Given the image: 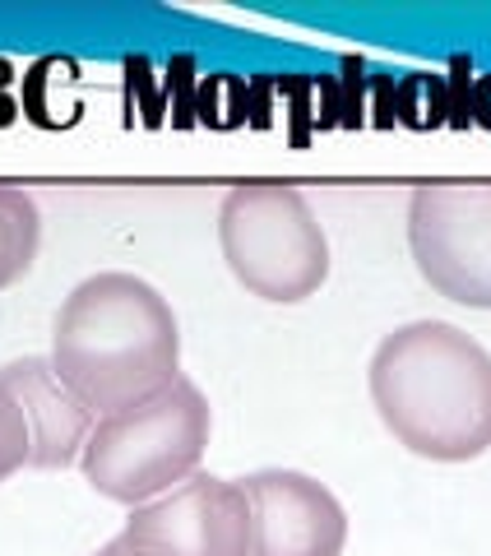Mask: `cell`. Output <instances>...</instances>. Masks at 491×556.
<instances>
[{
    "instance_id": "1",
    "label": "cell",
    "mask_w": 491,
    "mask_h": 556,
    "mask_svg": "<svg viewBox=\"0 0 491 556\" xmlns=\"http://www.w3.org/2000/svg\"><path fill=\"white\" fill-rule=\"evenodd\" d=\"M385 431L417 459L468 464L491 450V353L450 320L385 334L366 367Z\"/></svg>"
},
{
    "instance_id": "2",
    "label": "cell",
    "mask_w": 491,
    "mask_h": 556,
    "mask_svg": "<svg viewBox=\"0 0 491 556\" xmlns=\"http://www.w3.org/2000/svg\"><path fill=\"white\" fill-rule=\"evenodd\" d=\"M47 357L84 404L108 417L181 376V325L149 278L108 269L61 302Z\"/></svg>"
},
{
    "instance_id": "3",
    "label": "cell",
    "mask_w": 491,
    "mask_h": 556,
    "mask_svg": "<svg viewBox=\"0 0 491 556\" xmlns=\"http://www.w3.org/2000/svg\"><path fill=\"white\" fill-rule=\"evenodd\" d=\"M209 437H214V408L196 380L177 376L139 404L98 417L79 455V473L98 496L135 510L200 473Z\"/></svg>"
},
{
    "instance_id": "4",
    "label": "cell",
    "mask_w": 491,
    "mask_h": 556,
    "mask_svg": "<svg viewBox=\"0 0 491 556\" xmlns=\"http://www.w3.org/2000/svg\"><path fill=\"white\" fill-rule=\"evenodd\" d=\"M218 247L237 283L274 306L315 298L329 278V237L311 200L288 181H237L227 190Z\"/></svg>"
},
{
    "instance_id": "5",
    "label": "cell",
    "mask_w": 491,
    "mask_h": 556,
    "mask_svg": "<svg viewBox=\"0 0 491 556\" xmlns=\"http://www.w3.org/2000/svg\"><path fill=\"white\" fill-rule=\"evenodd\" d=\"M408 251L427 288L491 311V181H423L408 200Z\"/></svg>"
},
{
    "instance_id": "6",
    "label": "cell",
    "mask_w": 491,
    "mask_h": 556,
    "mask_svg": "<svg viewBox=\"0 0 491 556\" xmlns=\"http://www.w3.org/2000/svg\"><path fill=\"white\" fill-rule=\"evenodd\" d=\"M121 533L144 556H251V496L241 482L200 468L135 506Z\"/></svg>"
},
{
    "instance_id": "7",
    "label": "cell",
    "mask_w": 491,
    "mask_h": 556,
    "mask_svg": "<svg viewBox=\"0 0 491 556\" xmlns=\"http://www.w3.org/2000/svg\"><path fill=\"white\" fill-rule=\"evenodd\" d=\"M251 496V556H343L348 510L302 468H260L241 478Z\"/></svg>"
},
{
    "instance_id": "8",
    "label": "cell",
    "mask_w": 491,
    "mask_h": 556,
    "mask_svg": "<svg viewBox=\"0 0 491 556\" xmlns=\"http://www.w3.org/2000/svg\"><path fill=\"white\" fill-rule=\"evenodd\" d=\"M0 386L14 394V404L28 417V437H33V459L28 468H65L84 455L98 413L65 386L51 367V357L28 353L10 367H0Z\"/></svg>"
},
{
    "instance_id": "9",
    "label": "cell",
    "mask_w": 491,
    "mask_h": 556,
    "mask_svg": "<svg viewBox=\"0 0 491 556\" xmlns=\"http://www.w3.org/2000/svg\"><path fill=\"white\" fill-rule=\"evenodd\" d=\"M42 247L38 200L20 186H0V292L14 288L33 269Z\"/></svg>"
},
{
    "instance_id": "10",
    "label": "cell",
    "mask_w": 491,
    "mask_h": 556,
    "mask_svg": "<svg viewBox=\"0 0 491 556\" xmlns=\"http://www.w3.org/2000/svg\"><path fill=\"white\" fill-rule=\"evenodd\" d=\"M33 459V437H28V417L14 404V394L0 386V482H10L20 468Z\"/></svg>"
},
{
    "instance_id": "11",
    "label": "cell",
    "mask_w": 491,
    "mask_h": 556,
    "mask_svg": "<svg viewBox=\"0 0 491 556\" xmlns=\"http://www.w3.org/2000/svg\"><path fill=\"white\" fill-rule=\"evenodd\" d=\"M93 556H144V552H139V547L130 543V538H126V533H116V538H112V543H102V547H98Z\"/></svg>"
}]
</instances>
